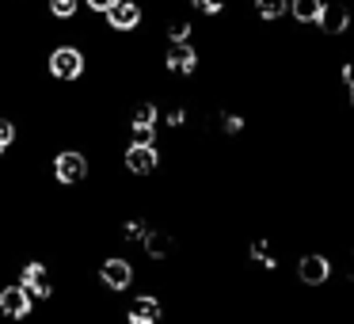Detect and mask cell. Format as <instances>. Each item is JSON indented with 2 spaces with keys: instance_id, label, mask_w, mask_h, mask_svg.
I'll use <instances>...</instances> for the list:
<instances>
[{
  "instance_id": "obj_1",
  "label": "cell",
  "mask_w": 354,
  "mask_h": 324,
  "mask_svg": "<svg viewBox=\"0 0 354 324\" xmlns=\"http://www.w3.org/2000/svg\"><path fill=\"white\" fill-rule=\"evenodd\" d=\"M88 73V57L77 42H57L46 54V77L57 80V84H77Z\"/></svg>"
},
{
  "instance_id": "obj_2",
  "label": "cell",
  "mask_w": 354,
  "mask_h": 324,
  "mask_svg": "<svg viewBox=\"0 0 354 324\" xmlns=\"http://www.w3.org/2000/svg\"><path fill=\"white\" fill-rule=\"evenodd\" d=\"M35 309H39V298H35L24 282L12 278V282L0 286V316H4V321L24 324V321H31V316H35Z\"/></svg>"
},
{
  "instance_id": "obj_3",
  "label": "cell",
  "mask_w": 354,
  "mask_h": 324,
  "mask_svg": "<svg viewBox=\"0 0 354 324\" xmlns=\"http://www.w3.org/2000/svg\"><path fill=\"white\" fill-rule=\"evenodd\" d=\"M50 172H54V183L80 187L88 179V172H92V161H88V153H80V149H57L54 161H50Z\"/></svg>"
},
{
  "instance_id": "obj_4",
  "label": "cell",
  "mask_w": 354,
  "mask_h": 324,
  "mask_svg": "<svg viewBox=\"0 0 354 324\" xmlns=\"http://www.w3.org/2000/svg\"><path fill=\"white\" fill-rule=\"evenodd\" d=\"M16 282H24L27 290L39 298V305H42V301H54V282H50V271H46V263H42V260H24V263H19Z\"/></svg>"
},
{
  "instance_id": "obj_5",
  "label": "cell",
  "mask_w": 354,
  "mask_h": 324,
  "mask_svg": "<svg viewBox=\"0 0 354 324\" xmlns=\"http://www.w3.org/2000/svg\"><path fill=\"white\" fill-rule=\"evenodd\" d=\"M122 164L130 176H153L160 168V153H156V141H130L122 153Z\"/></svg>"
},
{
  "instance_id": "obj_6",
  "label": "cell",
  "mask_w": 354,
  "mask_h": 324,
  "mask_svg": "<svg viewBox=\"0 0 354 324\" xmlns=\"http://www.w3.org/2000/svg\"><path fill=\"white\" fill-rule=\"evenodd\" d=\"M100 282L107 286L111 294H122L133 286V263L126 260V255H107V260L100 263Z\"/></svg>"
},
{
  "instance_id": "obj_7",
  "label": "cell",
  "mask_w": 354,
  "mask_h": 324,
  "mask_svg": "<svg viewBox=\"0 0 354 324\" xmlns=\"http://www.w3.org/2000/svg\"><path fill=\"white\" fill-rule=\"evenodd\" d=\"M156 123H160L156 103H138V107H133V115H130L133 141H156Z\"/></svg>"
},
{
  "instance_id": "obj_8",
  "label": "cell",
  "mask_w": 354,
  "mask_h": 324,
  "mask_svg": "<svg viewBox=\"0 0 354 324\" xmlns=\"http://www.w3.org/2000/svg\"><path fill=\"white\" fill-rule=\"evenodd\" d=\"M107 27H111V31H118V35L138 31V27H141V4H138V0H118L115 8L107 12Z\"/></svg>"
},
{
  "instance_id": "obj_9",
  "label": "cell",
  "mask_w": 354,
  "mask_h": 324,
  "mask_svg": "<svg viewBox=\"0 0 354 324\" xmlns=\"http://www.w3.org/2000/svg\"><path fill=\"white\" fill-rule=\"evenodd\" d=\"M164 65H168V73H176V77H191V73L198 69V50H194L191 42H171L168 54H164Z\"/></svg>"
},
{
  "instance_id": "obj_10",
  "label": "cell",
  "mask_w": 354,
  "mask_h": 324,
  "mask_svg": "<svg viewBox=\"0 0 354 324\" xmlns=\"http://www.w3.org/2000/svg\"><path fill=\"white\" fill-rule=\"evenodd\" d=\"M160 316H164V305L153 294H138L130 301V309H126V321L130 324H160Z\"/></svg>"
},
{
  "instance_id": "obj_11",
  "label": "cell",
  "mask_w": 354,
  "mask_h": 324,
  "mask_svg": "<svg viewBox=\"0 0 354 324\" xmlns=\"http://www.w3.org/2000/svg\"><path fill=\"white\" fill-rule=\"evenodd\" d=\"M297 271H301V282H308V286H320L324 278L331 275V263L324 260V255H305Z\"/></svg>"
},
{
  "instance_id": "obj_12",
  "label": "cell",
  "mask_w": 354,
  "mask_h": 324,
  "mask_svg": "<svg viewBox=\"0 0 354 324\" xmlns=\"http://www.w3.org/2000/svg\"><path fill=\"white\" fill-rule=\"evenodd\" d=\"M84 8V0H46V16L57 19V24H73Z\"/></svg>"
},
{
  "instance_id": "obj_13",
  "label": "cell",
  "mask_w": 354,
  "mask_h": 324,
  "mask_svg": "<svg viewBox=\"0 0 354 324\" xmlns=\"http://www.w3.org/2000/svg\"><path fill=\"white\" fill-rule=\"evenodd\" d=\"M141 244H145V252L153 255V260H164V255L171 252V237H168V233H160V229H149Z\"/></svg>"
},
{
  "instance_id": "obj_14",
  "label": "cell",
  "mask_w": 354,
  "mask_h": 324,
  "mask_svg": "<svg viewBox=\"0 0 354 324\" xmlns=\"http://www.w3.org/2000/svg\"><path fill=\"white\" fill-rule=\"evenodd\" d=\"M290 8H293V16H297L301 24H320V16H324V0H293Z\"/></svg>"
},
{
  "instance_id": "obj_15",
  "label": "cell",
  "mask_w": 354,
  "mask_h": 324,
  "mask_svg": "<svg viewBox=\"0 0 354 324\" xmlns=\"http://www.w3.org/2000/svg\"><path fill=\"white\" fill-rule=\"evenodd\" d=\"M320 27H324L328 35H343V31H346V12H343V8H328V4H324Z\"/></svg>"
},
{
  "instance_id": "obj_16",
  "label": "cell",
  "mask_w": 354,
  "mask_h": 324,
  "mask_svg": "<svg viewBox=\"0 0 354 324\" xmlns=\"http://www.w3.org/2000/svg\"><path fill=\"white\" fill-rule=\"evenodd\" d=\"M16 141H19L16 118H12V115H0V145H4V149H16Z\"/></svg>"
},
{
  "instance_id": "obj_17",
  "label": "cell",
  "mask_w": 354,
  "mask_h": 324,
  "mask_svg": "<svg viewBox=\"0 0 354 324\" xmlns=\"http://www.w3.org/2000/svg\"><path fill=\"white\" fill-rule=\"evenodd\" d=\"M145 233H149L145 217H126L122 222V240H145Z\"/></svg>"
},
{
  "instance_id": "obj_18",
  "label": "cell",
  "mask_w": 354,
  "mask_h": 324,
  "mask_svg": "<svg viewBox=\"0 0 354 324\" xmlns=\"http://www.w3.org/2000/svg\"><path fill=\"white\" fill-rule=\"evenodd\" d=\"M255 8H259L263 19H278V16H286L290 0H255Z\"/></svg>"
},
{
  "instance_id": "obj_19",
  "label": "cell",
  "mask_w": 354,
  "mask_h": 324,
  "mask_svg": "<svg viewBox=\"0 0 354 324\" xmlns=\"http://www.w3.org/2000/svg\"><path fill=\"white\" fill-rule=\"evenodd\" d=\"M252 255H255V260H259L267 271H274V267H278V260H274V252L267 248V240H255V244H252Z\"/></svg>"
},
{
  "instance_id": "obj_20",
  "label": "cell",
  "mask_w": 354,
  "mask_h": 324,
  "mask_svg": "<svg viewBox=\"0 0 354 324\" xmlns=\"http://www.w3.org/2000/svg\"><path fill=\"white\" fill-rule=\"evenodd\" d=\"M191 8L202 12V16H221V12H225V0H191Z\"/></svg>"
},
{
  "instance_id": "obj_21",
  "label": "cell",
  "mask_w": 354,
  "mask_h": 324,
  "mask_svg": "<svg viewBox=\"0 0 354 324\" xmlns=\"http://www.w3.org/2000/svg\"><path fill=\"white\" fill-rule=\"evenodd\" d=\"M168 39L171 42H191V24H187V19H176V24L168 27Z\"/></svg>"
},
{
  "instance_id": "obj_22",
  "label": "cell",
  "mask_w": 354,
  "mask_h": 324,
  "mask_svg": "<svg viewBox=\"0 0 354 324\" xmlns=\"http://www.w3.org/2000/svg\"><path fill=\"white\" fill-rule=\"evenodd\" d=\"M115 4H118V0H84V8H88V12H95V16H107V12L115 8Z\"/></svg>"
},
{
  "instance_id": "obj_23",
  "label": "cell",
  "mask_w": 354,
  "mask_h": 324,
  "mask_svg": "<svg viewBox=\"0 0 354 324\" xmlns=\"http://www.w3.org/2000/svg\"><path fill=\"white\" fill-rule=\"evenodd\" d=\"M183 118H187V115H183V111L176 107V111H171V115H168V126H183Z\"/></svg>"
},
{
  "instance_id": "obj_24",
  "label": "cell",
  "mask_w": 354,
  "mask_h": 324,
  "mask_svg": "<svg viewBox=\"0 0 354 324\" xmlns=\"http://www.w3.org/2000/svg\"><path fill=\"white\" fill-rule=\"evenodd\" d=\"M343 80L354 88V62H346V65H343Z\"/></svg>"
},
{
  "instance_id": "obj_25",
  "label": "cell",
  "mask_w": 354,
  "mask_h": 324,
  "mask_svg": "<svg viewBox=\"0 0 354 324\" xmlns=\"http://www.w3.org/2000/svg\"><path fill=\"white\" fill-rule=\"evenodd\" d=\"M240 126H244V123H240L236 115H225V130H240Z\"/></svg>"
},
{
  "instance_id": "obj_26",
  "label": "cell",
  "mask_w": 354,
  "mask_h": 324,
  "mask_svg": "<svg viewBox=\"0 0 354 324\" xmlns=\"http://www.w3.org/2000/svg\"><path fill=\"white\" fill-rule=\"evenodd\" d=\"M12 153V149H4V145H0V161H4V156H8Z\"/></svg>"
},
{
  "instance_id": "obj_27",
  "label": "cell",
  "mask_w": 354,
  "mask_h": 324,
  "mask_svg": "<svg viewBox=\"0 0 354 324\" xmlns=\"http://www.w3.org/2000/svg\"><path fill=\"white\" fill-rule=\"evenodd\" d=\"M351 103H354V88H351Z\"/></svg>"
}]
</instances>
